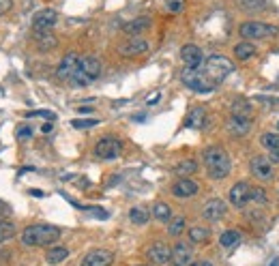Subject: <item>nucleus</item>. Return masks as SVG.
Returning a JSON list of instances; mask_svg holds the SVG:
<instances>
[{"label":"nucleus","mask_w":279,"mask_h":266,"mask_svg":"<svg viewBox=\"0 0 279 266\" xmlns=\"http://www.w3.org/2000/svg\"><path fill=\"white\" fill-rule=\"evenodd\" d=\"M58 238H60V228L50 223H35L24 230L22 243L28 247H48V245H54Z\"/></svg>","instance_id":"1"},{"label":"nucleus","mask_w":279,"mask_h":266,"mask_svg":"<svg viewBox=\"0 0 279 266\" xmlns=\"http://www.w3.org/2000/svg\"><path fill=\"white\" fill-rule=\"evenodd\" d=\"M204 165H206L209 176L215 178V180L225 178L232 170V161L228 157V153L219 146H211L204 151Z\"/></svg>","instance_id":"2"},{"label":"nucleus","mask_w":279,"mask_h":266,"mask_svg":"<svg viewBox=\"0 0 279 266\" xmlns=\"http://www.w3.org/2000/svg\"><path fill=\"white\" fill-rule=\"evenodd\" d=\"M101 75V60L97 56H82L80 64H77L73 77H71V86L75 88H84L88 86L90 82H95L97 77Z\"/></svg>","instance_id":"3"},{"label":"nucleus","mask_w":279,"mask_h":266,"mask_svg":"<svg viewBox=\"0 0 279 266\" xmlns=\"http://www.w3.org/2000/svg\"><path fill=\"white\" fill-rule=\"evenodd\" d=\"M232 71H234V64H232V60L225 56H211L209 60H204V64H202V73L209 77L215 86L222 80H225Z\"/></svg>","instance_id":"4"},{"label":"nucleus","mask_w":279,"mask_h":266,"mask_svg":"<svg viewBox=\"0 0 279 266\" xmlns=\"http://www.w3.org/2000/svg\"><path fill=\"white\" fill-rule=\"evenodd\" d=\"M183 84L187 88L196 90V93H211V90H215V84H213L209 77L202 73V67L200 69H187L183 71Z\"/></svg>","instance_id":"5"},{"label":"nucleus","mask_w":279,"mask_h":266,"mask_svg":"<svg viewBox=\"0 0 279 266\" xmlns=\"http://www.w3.org/2000/svg\"><path fill=\"white\" fill-rule=\"evenodd\" d=\"M243 39H267V37H277L279 28L271 24H262V22H245L238 28Z\"/></svg>","instance_id":"6"},{"label":"nucleus","mask_w":279,"mask_h":266,"mask_svg":"<svg viewBox=\"0 0 279 266\" xmlns=\"http://www.w3.org/2000/svg\"><path fill=\"white\" fill-rule=\"evenodd\" d=\"M120 153H122L120 140L112 138V135L101 138L99 142H97V146H95V155L99 159H116V157H120Z\"/></svg>","instance_id":"7"},{"label":"nucleus","mask_w":279,"mask_h":266,"mask_svg":"<svg viewBox=\"0 0 279 266\" xmlns=\"http://www.w3.org/2000/svg\"><path fill=\"white\" fill-rule=\"evenodd\" d=\"M249 202H251V185L241 180V183H236L230 189V204L236 206V209H245Z\"/></svg>","instance_id":"8"},{"label":"nucleus","mask_w":279,"mask_h":266,"mask_svg":"<svg viewBox=\"0 0 279 266\" xmlns=\"http://www.w3.org/2000/svg\"><path fill=\"white\" fill-rule=\"evenodd\" d=\"M80 58H82V56H77L75 52H69V54H67V56H64L62 60H60V64H58V69H56L58 80L69 82L71 77H73V73H75L77 64H80Z\"/></svg>","instance_id":"9"},{"label":"nucleus","mask_w":279,"mask_h":266,"mask_svg":"<svg viewBox=\"0 0 279 266\" xmlns=\"http://www.w3.org/2000/svg\"><path fill=\"white\" fill-rule=\"evenodd\" d=\"M58 22V11L54 9H41L32 17V28L35 32H41V30H52Z\"/></svg>","instance_id":"10"},{"label":"nucleus","mask_w":279,"mask_h":266,"mask_svg":"<svg viewBox=\"0 0 279 266\" xmlns=\"http://www.w3.org/2000/svg\"><path fill=\"white\" fill-rule=\"evenodd\" d=\"M180 58H183L187 69H200L204 64L202 50H200L198 45H183V50H180Z\"/></svg>","instance_id":"11"},{"label":"nucleus","mask_w":279,"mask_h":266,"mask_svg":"<svg viewBox=\"0 0 279 266\" xmlns=\"http://www.w3.org/2000/svg\"><path fill=\"white\" fill-rule=\"evenodd\" d=\"M114 262V254L110 249H93L82 260V266H110Z\"/></svg>","instance_id":"12"},{"label":"nucleus","mask_w":279,"mask_h":266,"mask_svg":"<svg viewBox=\"0 0 279 266\" xmlns=\"http://www.w3.org/2000/svg\"><path fill=\"white\" fill-rule=\"evenodd\" d=\"M251 174L260 180H271L273 178V163L269 157H254L251 159Z\"/></svg>","instance_id":"13"},{"label":"nucleus","mask_w":279,"mask_h":266,"mask_svg":"<svg viewBox=\"0 0 279 266\" xmlns=\"http://www.w3.org/2000/svg\"><path fill=\"white\" fill-rule=\"evenodd\" d=\"M148 260L157 266H166L167 262H172V249L167 247L166 243H155L151 249H148Z\"/></svg>","instance_id":"14"},{"label":"nucleus","mask_w":279,"mask_h":266,"mask_svg":"<svg viewBox=\"0 0 279 266\" xmlns=\"http://www.w3.org/2000/svg\"><path fill=\"white\" fill-rule=\"evenodd\" d=\"M225 211H228V206H225L223 200L213 198V200H209V202L204 204L202 215H204V219H209V221H219V219L225 215Z\"/></svg>","instance_id":"15"},{"label":"nucleus","mask_w":279,"mask_h":266,"mask_svg":"<svg viewBox=\"0 0 279 266\" xmlns=\"http://www.w3.org/2000/svg\"><path fill=\"white\" fill-rule=\"evenodd\" d=\"M191 258H193V251H191V245L187 243H176V247L172 249V264L174 266H189L191 264Z\"/></svg>","instance_id":"16"},{"label":"nucleus","mask_w":279,"mask_h":266,"mask_svg":"<svg viewBox=\"0 0 279 266\" xmlns=\"http://www.w3.org/2000/svg\"><path fill=\"white\" fill-rule=\"evenodd\" d=\"M198 189H200L198 183H193V180H189V178H180L172 185V193L176 198H191L198 193Z\"/></svg>","instance_id":"17"},{"label":"nucleus","mask_w":279,"mask_h":266,"mask_svg":"<svg viewBox=\"0 0 279 266\" xmlns=\"http://www.w3.org/2000/svg\"><path fill=\"white\" fill-rule=\"evenodd\" d=\"M249 129H251L249 116H238V114H232V116H230V120H228V131H230L232 135H245V133H249Z\"/></svg>","instance_id":"18"},{"label":"nucleus","mask_w":279,"mask_h":266,"mask_svg":"<svg viewBox=\"0 0 279 266\" xmlns=\"http://www.w3.org/2000/svg\"><path fill=\"white\" fill-rule=\"evenodd\" d=\"M148 52V43L144 39H131L125 45H120V54L122 56H142Z\"/></svg>","instance_id":"19"},{"label":"nucleus","mask_w":279,"mask_h":266,"mask_svg":"<svg viewBox=\"0 0 279 266\" xmlns=\"http://www.w3.org/2000/svg\"><path fill=\"white\" fill-rule=\"evenodd\" d=\"M148 26H151V17H135L131 22H127L122 26V30L127 32V35H140V32H144Z\"/></svg>","instance_id":"20"},{"label":"nucleus","mask_w":279,"mask_h":266,"mask_svg":"<svg viewBox=\"0 0 279 266\" xmlns=\"http://www.w3.org/2000/svg\"><path fill=\"white\" fill-rule=\"evenodd\" d=\"M256 45L254 43H249V41H243V43H238L236 48H234V54L238 60H249V58H254L256 56Z\"/></svg>","instance_id":"21"},{"label":"nucleus","mask_w":279,"mask_h":266,"mask_svg":"<svg viewBox=\"0 0 279 266\" xmlns=\"http://www.w3.org/2000/svg\"><path fill=\"white\" fill-rule=\"evenodd\" d=\"M69 258V249L67 247H52L48 254H45V260L48 264H60Z\"/></svg>","instance_id":"22"},{"label":"nucleus","mask_w":279,"mask_h":266,"mask_svg":"<svg viewBox=\"0 0 279 266\" xmlns=\"http://www.w3.org/2000/svg\"><path fill=\"white\" fill-rule=\"evenodd\" d=\"M204 118H206L204 107H196V109H191V114H189V116H187L185 125H187V127H196V129H200V127L204 125Z\"/></svg>","instance_id":"23"},{"label":"nucleus","mask_w":279,"mask_h":266,"mask_svg":"<svg viewBox=\"0 0 279 266\" xmlns=\"http://www.w3.org/2000/svg\"><path fill=\"white\" fill-rule=\"evenodd\" d=\"M148 211L144 209V206H133L131 211H129V219L135 223V225H144V223H148Z\"/></svg>","instance_id":"24"},{"label":"nucleus","mask_w":279,"mask_h":266,"mask_svg":"<svg viewBox=\"0 0 279 266\" xmlns=\"http://www.w3.org/2000/svg\"><path fill=\"white\" fill-rule=\"evenodd\" d=\"M174 172L178 174V176H189V174H193V172H198V163L193 159H185V161H180V163L174 167Z\"/></svg>","instance_id":"25"},{"label":"nucleus","mask_w":279,"mask_h":266,"mask_svg":"<svg viewBox=\"0 0 279 266\" xmlns=\"http://www.w3.org/2000/svg\"><path fill=\"white\" fill-rule=\"evenodd\" d=\"M153 215H155V219H159V221H170L172 219V211H170V206L167 204H164V202H157L153 206Z\"/></svg>","instance_id":"26"},{"label":"nucleus","mask_w":279,"mask_h":266,"mask_svg":"<svg viewBox=\"0 0 279 266\" xmlns=\"http://www.w3.org/2000/svg\"><path fill=\"white\" fill-rule=\"evenodd\" d=\"M15 236V223L6 221V219H0V243H6Z\"/></svg>","instance_id":"27"},{"label":"nucleus","mask_w":279,"mask_h":266,"mask_svg":"<svg viewBox=\"0 0 279 266\" xmlns=\"http://www.w3.org/2000/svg\"><path fill=\"white\" fill-rule=\"evenodd\" d=\"M238 241H241V232H236V230H228L219 236L222 247H234V245H238Z\"/></svg>","instance_id":"28"},{"label":"nucleus","mask_w":279,"mask_h":266,"mask_svg":"<svg viewBox=\"0 0 279 266\" xmlns=\"http://www.w3.org/2000/svg\"><path fill=\"white\" fill-rule=\"evenodd\" d=\"M260 142L267 151H279V133H264Z\"/></svg>","instance_id":"29"},{"label":"nucleus","mask_w":279,"mask_h":266,"mask_svg":"<svg viewBox=\"0 0 279 266\" xmlns=\"http://www.w3.org/2000/svg\"><path fill=\"white\" fill-rule=\"evenodd\" d=\"M209 236H211V232L206 228H191L189 230V241L191 243H204V241H209Z\"/></svg>","instance_id":"30"},{"label":"nucleus","mask_w":279,"mask_h":266,"mask_svg":"<svg viewBox=\"0 0 279 266\" xmlns=\"http://www.w3.org/2000/svg\"><path fill=\"white\" fill-rule=\"evenodd\" d=\"M37 37H39V45H41V50H50V48H54V45H56V39L52 37L50 30L37 32Z\"/></svg>","instance_id":"31"},{"label":"nucleus","mask_w":279,"mask_h":266,"mask_svg":"<svg viewBox=\"0 0 279 266\" xmlns=\"http://www.w3.org/2000/svg\"><path fill=\"white\" fill-rule=\"evenodd\" d=\"M238 6L245 11H249V13H254V11H262L264 9V0H236Z\"/></svg>","instance_id":"32"},{"label":"nucleus","mask_w":279,"mask_h":266,"mask_svg":"<svg viewBox=\"0 0 279 266\" xmlns=\"http://www.w3.org/2000/svg\"><path fill=\"white\" fill-rule=\"evenodd\" d=\"M251 112H254V109H251V106L247 101H234V103H232V114L249 116V118H251Z\"/></svg>","instance_id":"33"},{"label":"nucleus","mask_w":279,"mask_h":266,"mask_svg":"<svg viewBox=\"0 0 279 266\" xmlns=\"http://www.w3.org/2000/svg\"><path fill=\"white\" fill-rule=\"evenodd\" d=\"M251 202H254V204H260V206H264V204L269 202L267 191H264L262 187H251Z\"/></svg>","instance_id":"34"},{"label":"nucleus","mask_w":279,"mask_h":266,"mask_svg":"<svg viewBox=\"0 0 279 266\" xmlns=\"http://www.w3.org/2000/svg\"><path fill=\"white\" fill-rule=\"evenodd\" d=\"M185 217H176V219H172V223H170V228H167V232H170L172 236H178L180 232L185 230Z\"/></svg>","instance_id":"35"},{"label":"nucleus","mask_w":279,"mask_h":266,"mask_svg":"<svg viewBox=\"0 0 279 266\" xmlns=\"http://www.w3.org/2000/svg\"><path fill=\"white\" fill-rule=\"evenodd\" d=\"M71 125L75 129H90V127H97L99 120L97 118H77V120H71Z\"/></svg>","instance_id":"36"},{"label":"nucleus","mask_w":279,"mask_h":266,"mask_svg":"<svg viewBox=\"0 0 279 266\" xmlns=\"http://www.w3.org/2000/svg\"><path fill=\"white\" fill-rule=\"evenodd\" d=\"M183 0H166V6H167V11L170 13H180L183 11Z\"/></svg>","instance_id":"37"},{"label":"nucleus","mask_w":279,"mask_h":266,"mask_svg":"<svg viewBox=\"0 0 279 266\" xmlns=\"http://www.w3.org/2000/svg\"><path fill=\"white\" fill-rule=\"evenodd\" d=\"M32 116H41V118L54 120V114H52V112H45V109H39V112H28V118H32Z\"/></svg>","instance_id":"38"},{"label":"nucleus","mask_w":279,"mask_h":266,"mask_svg":"<svg viewBox=\"0 0 279 266\" xmlns=\"http://www.w3.org/2000/svg\"><path fill=\"white\" fill-rule=\"evenodd\" d=\"M30 135H32L30 127H19V129H17V138H19V140H28Z\"/></svg>","instance_id":"39"},{"label":"nucleus","mask_w":279,"mask_h":266,"mask_svg":"<svg viewBox=\"0 0 279 266\" xmlns=\"http://www.w3.org/2000/svg\"><path fill=\"white\" fill-rule=\"evenodd\" d=\"M9 215H11V206L6 204V202H2V200H0V219L9 217Z\"/></svg>","instance_id":"40"},{"label":"nucleus","mask_w":279,"mask_h":266,"mask_svg":"<svg viewBox=\"0 0 279 266\" xmlns=\"http://www.w3.org/2000/svg\"><path fill=\"white\" fill-rule=\"evenodd\" d=\"M13 0H0V15H4L6 11H11Z\"/></svg>","instance_id":"41"},{"label":"nucleus","mask_w":279,"mask_h":266,"mask_svg":"<svg viewBox=\"0 0 279 266\" xmlns=\"http://www.w3.org/2000/svg\"><path fill=\"white\" fill-rule=\"evenodd\" d=\"M159 97H161V93H153V95L146 99V103H148V106H155V103L159 101Z\"/></svg>","instance_id":"42"},{"label":"nucleus","mask_w":279,"mask_h":266,"mask_svg":"<svg viewBox=\"0 0 279 266\" xmlns=\"http://www.w3.org/2000/svg\"><path fill=\"white\" fill-rule=\"evenodd\" d=\"M269 159H271V163L279 161V151H269Z\"/></svg>","instance_id":"43"},{"label":"nucleus","mask_w":279,"mask_h":266,"mask_svg":"<svg viewBox=\"0 0 279 266\" xmlns=\"http://www.w3.org/2000/svg\"><path fill=\"white\" fill-rule=\"evenodd\" d=\"M52 131V122H48V125H43V133H50Z\"/></svg>","instance_id":"44"},{"label":"nucleus","mask_w":279,"mask_h":266,"mask_svg":"<svg viewBox=\"0 0 279 266\" xmlns=\"http://www.w3.org/2000/svg\"><path fill=\"white\" fill-rule=\"evenodd\" d=\"M191 266H213V264H209V262H196V264H191Z\"/></svg>","instance_id":"45"},{"label":"nucleus","mask_w":279,"mask_h":266,"mask_svg":"<svg viewBox=\"0 0 279 266\" xmlns=\"http://www.w3.org/2000/svg\"><path fill=\"white\" fill-rule=\"evenodd\" d=\"M273 266H279V262H277V260H275V262H273Z\"/></svg>","instance_id":"46"},{"label":"nucleus","mask_w":279,"mask_h":266,"mask_svg":"<svg viewBox=\"0 0 279 266\" xmlns=\"http://www.w3.org/2000/svg\"><path fill=\"white\" fill-rule=\"evenodd\" d=\"M277 129H279V122H277Z\"/></svg>","instance_id":"47"}]
</instances>
